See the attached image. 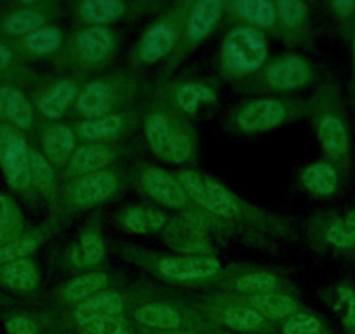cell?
<instances>
[{"label": "cell", "instance_id": "8fae6325", "mask_svg": "<svg viewBox=\"0 0 355 334\" xmlns=\"http://www.w3.org/2000/svg\"><path fill=\"white\" fill-rule=\"evenodd\" d=\"M128 313L135 326L150 331H197L204 334L211 327L197 308L166 299H139L131 303Z\"/></svg>", "mask_w": 355, "mask_h": 334}, {"label": "cell", "instance_id": "52a82bcc", "mask_svg": "<svg viewBox=\"0 0 355 334\" xmlns=\"http://www.w3.org/2000/svg\"><path fill=\"white\" fill-rule=\"evenodd\" d=\"M230 125L242 134H256L279 128L289 121L303 117L310 112V101L282 100V98H258L242 103L232 110Z\"/></svg>", "mask_w": 355, "mask_h": 334}, {"label": "cell", "instance_id": "d6a6232c", "mask_svg": "<svg viewBox=\"0 0 355 334\" xmlns=\"http://www.w3.org/2000/svg\"><path fill=\"white\" fill-rule=\"evenodd\" d=\"M108 284H110V277L103 272H89V274L78 275L60 289V301L63 306L75 305L82 299L107 291Z\"/></svg>", "mask_w": 355, "mask_h": 334}, {"label": "cell", "instance_id": "ab89813d", "mask_svg": "<svg viewBox=\"0 0 355 334\" xmlns=\"http://www.w3.org/2000/svg\"><path fill=\"white\" fill-rule=\"evenodd\" d=\"M46 234L44 231H28V234L19 235L18 238H15L9 244L2 245L0 247V267L6 263H12V261L25 260L30 254L42 244Z\"/></svg>", "mask_w": 355, "mask_h": 334}, {"label": "cell", "instance_id": "603a6c76", "mask_svg": "<svg viewBox=\"0 0 355 334\" xmlns=\"http://www.w3.org/2000/svg\"><path fill=\"white\" fill-rule=\"evenodd\" d=\"M277 11V35L288 44H303L310 39L309 8L300 0L274 2Z\"/></svg>", "mask_w": 355, "mask_h": 334}, {"label": "cell", "instance_id": "4dcf8cb0", "mask_svg": "<svg viewBox=\"0 0 355 334\" xmlns=\"http://www.w3.org/2000/svg\"><path fill=\"white\" fill-rule=\"evenodd\" d=\"M129 6L121 0H84L73 4V15L87 26H105L128 15Z\"/></svg>", "mask_w": 355, "mask_h": 334}, {"label": "cell", "instance_id": "484cf974", "mask_svg": "<svg viewBox=\"0 0 355 334\" xmlns=\"http://www.w3.org/2000/svg\"><path fill=\"white\" fill-rule=\"evenodd\" d=\"M53 16V6L51 4H30L21 6L9 12L2 21V30L11 37H26L35 30L47 26V19Z\"/></svg>", "mask_w": 355, "mask_h": 334}, {"label": "cell", "instance_id": "f546056e", "mask_svg": "<svg viewBox=\"0 0 355 334\" xmlns=\"http://www.w3.org/2000/svg\"><path fill=\"white\" fill-rule=\"evenodd\" d=\"M75 132L70 125L51 124L42 132V155L51 166H67L75 152Z\"/></svg>", "mask_w": 355, "mask_h": 334}, {"label": "cell", "instance_id": "8d00e7d4", "mask_svg": "<svg viewBox=\"0 0 355 334\" xmlns=\"http://www.w3.org/2000/svg\"><path fill=\"white\" fill-rule=\"evenodd\" d=\"M64 42L63 32L58 26H44V28L35 30L30 35L23 37L21 47L25 53L32 54V56H51L56 54L61 49Z\"/></svg>", "mask_w": 355, "mask_h": 334}, {"label": "cell", "instance_id": "cb8c5ba5", "mask_svg": "<svg viewBox=\"0 0 355 334\" xmlns=\"http://www.w3.org/2000/svg\"><path fill=\"white\" fill-rule=\"evenodd\" d=\"M225 11L244 26L259 32H277V11L270 0H234L225 2Z\"/></svg>", "mask_w": 355, "mask_h": 334}, {"label": "cell", "instance_id": "7bdbcfd3", "mask_svg": "<svg viewBox=\"0 0 355 334\" xmlns=\"http://www.w3.org/2000/svg\"><path fill=\"white\" fill-rule=\"evenodd\" d=\"M334 295H336L338 303L343 308V315H341V324L348 331L355 329V288L350 284H338L334 288Z\"/></svg>", "mask_w": 355, "mask_h": 334}, {"label": "cell", "instance_id": "d6986e66", "mask_svg": "<svg viewBox=\"0 0 355 334\" xmlns=\"http://www.w3.org/2000/svg\"><path fill=\"white\" fill-rule=\"evenodd\" d=\"M122 153L121 143H84L71 153L70 160L64 169V178L68 182L82 178V176L94 175V173L105 171V167L112 166Z\"/></svg>", "mask_w": 355, "mask_h": 334}, {"label": "cell", "instance_id": "2e32d148", "mask_svg": "<svg viewBox=\"0 0 355 334\" xmlns=\"http://www.w3.org/2000/svg\"><path fill=\"white\" fill-rule=\"evenodd\" d=\"M0 167L9 186L19 192L33 188L30 175V148L11 125H0Z\"/></svg>", "mask_w": 355, "mask_h": 334}, {"label": "cell", "instance_id": "836d02e7", "mask_svg": "<svg viewBox=\"0 0 355 334\" xmlns=\"http://www.w3.org/2000/svg\"><path fill=\"white\" fill-rule=\"evenodd\" d=\"M119 223L124 230L131 231V234L145 235L162 230L167 225V218L166 214L153 209V207L131 206L121 214Z\"/></svg>", "mask_w": 355, "mask_h": 334}, {"label": "cell", "instance_id": "4fadbf2b", "mask_svg": "<svg viewBox=\"0 0 355 334\" xmlns=\"http://www.w3.org/2000/svg\"><path fill=\"white\" fill-rule=\"evenodd\" d=\"M176 179L183 186L189 199L216 220H234L244 214V204L223 183L216 182L211 176L197 171H180Z\"/></svg>", "mask_w": 355, "mask_h": 334}, {"label": "cell", "instance_id": "816d5d0a", "mask_svg": "<svg viewBox=\"0 0 355 334\" xmlns=\"http://www.w3.org/2000/svg\"><path fill=\"white\" fill-rule=\"evenodd\" d=\"M347 334H355V329H354V331H348Z\"/></svg>", "mask_w": 355, "mask_h": 334}, {"label": "cell", "instance_id": "f907efd6", "mask_svg": "<svg viewBox=\"0 0 355 334\" xmlns=\"http://www.w3.org/2000/svg\"><path fill=\"white\" fill-rule=\"evenodd\" d=\"M53 334H71V333H70V331H67V329H60L58 333H53Z\"/></svg>", "mask_w": 355, "mask_h": 334}, {"label": "cell", "instance_id": "277c9868", "mask_svg": "<svg viewBox=\"0 0 355 334\" xmlns=\"http://www.w3.org/2000/svg\"><path fill=\"white\" fill-rule=\"evenodd\" d=\"M117 51V35L107 26H85L64 39L56 53V67L63 75L87 77L101 71Z\"/></svg>", "mask_w": 355, "mask_h": 334}, {"label": "cell", "instance_id": "681fc988", "mask_svg": "<svg viewBox=\"0 0 355 334\" xmlns=\"http://www.w3.org/2000/svg\"><path fill=\"white\" fill-rule=\"evenodd\" d=\"M0 118H6V112H4V103H2V98H0Z\"/></svg>", "mask_w": 355, "mask_h": 334}, {"label": "cell", "instance_id": "1f68e13d", "mask_svg": "<svg viewBox=\"0 0 355 334\" xmlns=\"http://www.w3.org/2000/svg\"><path fill=\"white\" fill-rule=\"evenodd\" d=\"M105 242L101 238L100 231L91 228L78 235V240L68 251V263L73 268H91L96 267L103 261Z\"/></svg>", "mask_w": 355, "mask_h": 334}, {"label": "cell", "instance_id": "ffe728a7", "mask_svg": "<svg viewBox=\"0 0 355 334\" xmlns=\"http://www.w3.org/2000/svg\"><path fill=\"white\" fill-rule=\"evenodd\" d=\"M136 183L145 195L171 209L187 211L192 206V200L189 199L183 186L178 183L176 176H171L159 167H145Z\"/></svg>", "mask_w": 355, "mask_h": 334}, {"label": "cell", "instance_id": "5b68a950", "mask_svg": "<svg viewBox=\"0 0 355 334\" xmlns=\"http://www.w3.org/2000/svg\"><path fill=\"white\" fill-rule=\"evenodd\" d=\"M268 61V46L265 33L251 26L239 25L225 35L220 49V70L223 77H251Z\"/></svg>", "mask_w": 355, "mask_h": 334}, {"label": "cell", "instance_id": "8992f818", "mask_svg": "<svg viewBox=\"0 0 355 334\" xmlns=\"http://www.w3.org/2000/svg\"><path fill=\"white\" fill-rule=\"evenodd\" d=\"M315 78V68L306 58L286 54L266 61L259 71L242 80L241 91L248 94L289 93L310 86Z\"/></svg>", "mask_w": 355, "mask_h": 334}, {"label": "cell", "instance_id": "6da1fadb", "mask_svg": "<svg viewBox=\"0 0 355 334\" xmlns=\"http://www.w3.org/2000/svg\"><path fill=\"white\" fill-rule=\"evenodd\" d=\"M150 89L152 86L135 71H112L85 82L71 110L78 121L119 114L139 107L141 98L148 100Z\"/></svg>", "mask_w": 355, "mask_h": 334}, {"label": "cell", "instance_id": "f6af8a7d", "mask_svg": "<svg viewBox=\"0 0 355 334\" xmlns=\"http://www.w3.org/2000/svg\"><path fill=\"white\" fill-rule=\"evenodd\" d=\"M6 331L8 334H39V326L26 315H11L6 320Z\"/></svg>", "mask_w": 355, "mask_h": 334}, {"label": "cell", "instance_id": "60d3db41", "mask_svg": "<svg viewBox=\"0 0 355 334\" xmlns=\"http://www.w3.org/2000/svg\"><path fill=\"white\" fill-rule=\"evenodd\" d=\"M23 231L21 211L15 204V200L6 195H0V247L15 238H18Z\"/></svg>", "mask_w": 355, "mask_h": 334}, {"label": "cell", "instance_id": "f35d334b", "mask_svg": "<svg viewBox=\"0 0 355 334\" xmlns=\"http://www.w3.org/2000/svg\"><path fill=\"white\" fill-rule=\"evenodd\" d=\"M281 334H333L322 317L312 312H296L277 326Z\"/></svg>", "mask_w": 355, "mask_h": 334}, {"label": "cell", "instance_id": "9c48e42d", "mask_svg": "<svg viewBox=\"0 0 355 334\" xmlns=\"http://www.w3.org/2000/svg\"><path fill=\"white\" fill-rule=\"evenodd\" d=\"M216 84L204 78H164L150 89L148 101L162 105L180 117L192 118L200 114L204 107L216 101Z\"/></svg>", "mask_w": 355, "mask_h": 334}, {"label": "cell", "instance_id": "9a60e30c", "mask_svg": "<svg viewBox=\"0 0 355 334\" xmlns=\"http://www.w3.org/2000/svg\"><path fill=\"white\" fill-rule=\"evenodd\" d=\"M129 306H131V303L121 292L103 291L75 303L70 308H61L56 324L60 329L77 331L89 326V324L125 315L129 312Z\"/></svg>", "mask_w": 355, "mask_h": 334}, {"label": "cell", "instance_id": "30bf717a", "mask_svg": "<svg viewBox=\"0 0 355 334\" xmlns=\"http://www.w3.org/2000/svg\"><path fill=\"white\" fill-rule=\"evenodd\" d=\"M197 312L204 317L207 324L218 327V329L223 327L230 333L270 334L275 333L279 326L227 292L204 299L197 306Z\"/></svg>", "mask_w": 355, "mask_h": 334}, {"label": "cell", "instance_id": "f1b7e54d", "mask_svg": "<svg viewBox=\"0 0 355 334\" xmlns=\"http://www.w3.org/2000/svg\"><path fill=\"white\" fill-rule=\"evenodd\" d=\"M281 277L270 272H245V274L228 277L221 284V289L234 296H254L265 292L284 291Z\"/></svg>", "mask_w": 355, "mask_h": 334}, {"label": "cell", "instance_id": "83f0119b", "mask_svg": "<svg viewBox=\"0 0 355 334\" xmlns=\"http://www.w3.org/2000/svg\"><path fill=\"white\" fill-rule=\"evenodd\" d=\"M303 188L317 197H333L340 188L341 169L331 160L324 159L305 167L300 176Z\"/></svg>", "mask_w": 355, "mask_h": 334}, {"label": "cell", "instance_id": "74e56055", "mask_svg": "<svg viewBox=\"0 0 355 334\" xmlns=\"http://www.w3.org/2000/svg\"><path fill=\"white\" fill-rule=\"evenodd\" d=\"M30 175H32L33 188L42 193L44 199L54 202L58 197L56 175L46 157L37 150H30Z\"/></svg>", "mask_w": 355, "mask_h": 334}, {"label": "cell", "instance_id": "4316f807", "mask_svg": "<svg viewBox=\"0 0 355 334\" xmlns=\"http://www.w3.org/2000/svg\"><path fill=\"white\" fill-rule=\"evenodd\" d=\"M164 238L174 251L183 253V256H211L213 253L207 235L193 230L182 218L167 225Z\"/></svg>", "mask_w": 355, "mask_h": 334}, {"label": "cell", "instance_id": "7c38bea8", "mask_svg": "<svg viewBox=\"0 0 355 334\" xmlns=\"http://www.w3.org/2000/svg\"><path fill=\"white\" fill-rule=\"evenodd\" d=\"M139 265L157 277L173 284H209L223 275V267L214 256H159V254H141Z\"/></svg>", "mask_w": 355, "mask_h": 334}, {"label": "cell", "instance_id": "7402d4cb", "mask_svg": "<svg viewBox=\"0 0 355 334\" xmlns=\"http://www.w3.org/2000/svg\"><path fill=\"white\" fill-rule=\"evenodd\" d=\"M317 238L334 253L355 254V207L317 221Z\"/></svg>", "mask_w": 355, "mask_h": 334}, {"label": "cell", "instance_id": "f5cc1de1", "mask_svg": "<svg viewBox=\"0 0 355 334\" xmlns=\"http://www.w3.org/2000/svg\"><path fill=\"white\" fill-rule=\"evenodd\" d=\"M270 334H275V333H270Z\"/></svg>", "mask_w": 355, "mask_h": 334}, {"label": "cell", "instance_id": "ba28073f", "mask_svg": "<svg viewBox=\"0 0 355 334\" xmlns=\"http://www.w3.org/2000/svg\"><path fill=\"white\" fill-rule=\"evenodd\" d=\"M190 4L192 2L174 4L173 8L167 9L166 15L160 16L153 25H150V28H146L129 56L132 68L153 64L174 53Z\"/></svg>", "mask_w": 355, "mask_h": 334}, {"label": "cell", "instance_id": "7dc6e473", "mask_svg": "<svg viewBox=\"0 0 355 334\" xmlns=\"http://www.w3.org/2000/svg\"><path fill=\"white\" fill-rule=\"evenodd\" d=\"M135 326V324H132ZM135 333L136 334H202L197 333V331H150V329H143V327L135 326Z\"/></svg>", "mask_w": 355, "mask_h": 334}, {"label": "cell", "instance_id": "e575fe53", "mask_svg": "<svg viewBox=\"0 0 355 334\" xmlns=\"http://www.w3.org/2000/svg\"><path fill=\"white\" fill-rule=\"evenodd\" d=\"M0 98H2V103H4L6 118L11 121L16 129H19V131L32 129L33 121H35L33 118V108L21 91L11 86H4L0 87Z\"/></svg>", "mask_w": 355, "mask_h": 334}, {"label": "cell", "instance_id": "5bb4252c", "mask_svg": "<svg viewBox=\"0 0 355 334\" xmlns=\"http://www.w3.org/2000/svg\"><path fill=\"white\" fill-rule=\"evenodd\" d=\"M223 12L225 2H218V0H199V2L190 4L185 21H183L182 35L178 40L176 49L169 56L164 77H167L190 51L196 49L204 39H207L214 32Z\"/></svg>", "mask_w": 355, "mask_h": 334}, {"label": "cell", "instance_id": "b9f144b4", "mask_svg": "<svg viewBox=\"0 0 355 334\" xmlns=\"http://www.w3.org/2000/svg\"><path fill=\"white\" fill-rule=\"evenodd\" d=\"M77 334H136L135 326L125 315L112 317L77 329Z\"/></svg>", "mask_w": 355, "mask_h": 334}, {"label": "cell", "instance_id": "c3c4849f", "mask_svg": "<svg viewBox=\"0 0 355 334\" xmlns=\"http://www.w3.org/2000/svg\"><path fill=\"white\" fill-rule=\"evenodd\" d=\"M350 42H352V77H354V96H355V25H354V30H352Z\"/></svg>", "mask_w": 355, "mask_h": 334}, {"label": "cell", "instance_id": "d4e9b609", "mask_svg": "<svg viewBox=\"0 0 355 334\" xmlns=\"http://www.w3.org/2000/svg\"><path fill=\"white\" fill-rule=\"evenodd\" d=\"M235 298L244 301L249 308L256 310V312L261 313L265 319H268L270 322L275 324H281L282 320H286L288 317L295 315L296 312L302 310V305H300L298 299L284 291L265 292V295L254 296H235Z\"/></svg>", "mask_w": 355, "mask_h": 334}, {"label": "cell", "instance_id": "d590c367", "mask_svg": "<svg viewBox=\"0 0 355 334\" xmlns=\"http://www.w3.org/2000/svg\"><path fill=\"white\" fill-rule=\"evenodd\" d=\"M0 282L16 291H32L39 284V270L28 258L6 263L0 267Z\"/></svg>", "mask_w": 355, "mask_h": 334}, {"label": "cell", "instance_id": "ac0fdd59", "mask_svg": "<svg viewBox=\"0 0 355 334\" xmlns=\"http://www.w3.org/2000/svg\"><path fill=\"white\" fill-rule=\"evenodd\" d=\"M139 112H141V107H136L100 118L77 121L71 129L75 132V138L85 143L119 141L136 128V124L139 122Z\"/></svg>", "mask_w": 355, "mask_h": 334}, {"label": "cell", "instance_id": "e0dca14e", "mask_svg": "<svg viewBox=\"0 0 355 334\" xmlns=\"http://www.w3.org/2000/svg\"><path fill=\"white\" fill-rule=\"evenodd\" d=\"M122 179L112 169L82 176L64 186V202L71 207H91L112 199L121 190Z\"/></svg>", "mask_w": 355, "mask_h": 334}, {"label": "cell", "instance_id": "44dd1931", "mask_svg": "<svg viewBox=\"0 0 355 334\" xmlns=\"http://www.w3.org/2000/svg\"><path fill=\"white\" fill-rule=\"evenodd\" d=\"M84 80V77H77V75H63V77L51 82L49 87L42 91L37 98V112L49 121L63 117L68 108L73 107L78 93L84 87V84H82Z\"/></svg>", "mask_w": 355, "mask_h": 334}, {"label": "cell", "instance_id": "7a4b0ae2", "mask_svg": "<svg viewBox=\"0 0 355 334\" xmlns=\"http://www.w3.org/2000/svg\"><path fill=\"white\" fill-rule=\"evenodd\" d=\"M309 114L313 118L317 139L326 159L345 173L350 166V129L336 82L326 80L319 87L310 100Z\"/></svg>", "mask_w": 355, "mask_h": 334}, {"label": "cell", "instance_id": "bcb514c9", "mask_svg": "<svg viewBox=\"0 0 355 334\" xmlns=\"http://www.w3.org/2000/svg\"><path fill=\"white\" fill-rule=\"evenodd\" d=\"M12 63V51L0 42V71L8 70Z\"/></svg>", "mask_w": 355, "mask_h": 334}, {"label": "cell", "instance_id": "3957f363", "mask_svg": "<svg viewBox=\"0 0 355 334\" xmlns=\"http://www.w3.org/2000/svg\"><path fill=\"white\" fill-rule=\"evenodd\" d=\"M145 112V138L155 157L169 164L192 162L197 155V134L189 118L153 101H148Z\"/></svg>", "mask_w": 355, "mask_h": 334}, {"label": "cell", "instance_id": "ee69618b", "mask_svg": "<svg viewBox=\"0 0 355 334\" xmlns=\"http://www.w3.org/2000/svg\"><path fill=\"white\" fill-rule=\"evenodd\" d=\"M329 9L340 19V23L347 30L348 37H350L355 25V0H334L329 4Z\"/></svg>", "mask_w": 355, "mask_h": 334}]
</instances>
